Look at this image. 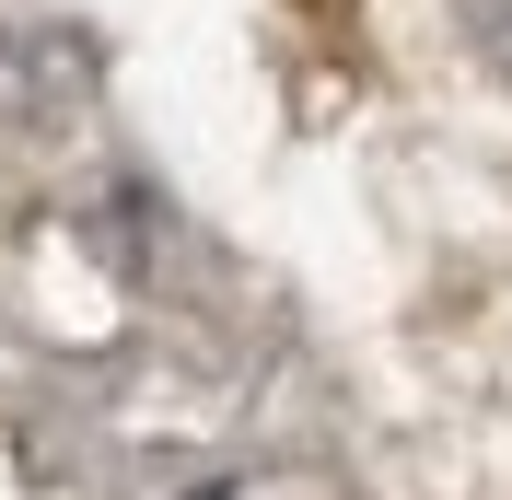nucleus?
Masks as SVG:
<instances>
[{"label":"nucleus","mask_w":512,"mask_h":500,"mask_svg":"<svg viewBox=\"0 0 512 500\" xmlns=\"http://www.w3.org/2000/svg\"><path fill=\"white\" fill-rule=\"evenodd\" d=\"M105 82V47L82 24H0V117L12 128H70Z\"/></svg>","instance_id":"1"},{"label":"nucleus","mask_w":512,"mask_h":500,"mask_svg":"<svg viewBox=\"0 0 512 500\" xmlns=\"http://www.w3.org/2000/svg\"><path fill=\"white\" fill-rule=\"evenodd\" d=\"M478 24H489V47L512 59V0H478Z\"/></svg>","instance_id":"2"},{"label":"nucleus","mask_w":512,"mask_h":500,"mask_svg":"<svg viewBox=\"0 0 512 500\" xmlns=\"http://www.w3.org/2000/svg\"><path fill=\"white\" fill-rule=\"evenodd\" d=\"M198 500H222V489H198Z\"/></svg>","instance_id":"3"}]
</instances>
